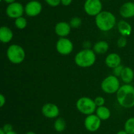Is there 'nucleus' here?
Masks as SVG:
<instances>
[{
  "label": "nucleus",
  "mask_w": 134,
  "mask_h": 134,
  "mask_svg": "<svg viewBox=\"0 0 134 134\" xmlns=\"http://www.w3.org/2000/svg\"><path fill=\"white\" fill-rule=\"evenodd\" d=\"M116 99L119 105L125 109L134 106V87L125 84L120 87L116 92Z\"/></svg>",
  "instance_id": "obj_1"
},
{
  "label": "nucleus",
  "mask_w": 134,
  "mask_h": 134,
  "mask_svg": "<svg viewBox=\"0 0 134 134\" xmlns=\"http://www.w3.org/2000/svg\"><path fill=\"white\" fill-rule=\"evenodd\" d=\"M95 22L99 30L102 32H108L112 30L116 25V17L111 12L102 11L95 17Z\"/></svg>",
  "instance_id": "obj_2"
},
{
  "label": "nucleus",
  "mask_w": 134,
  "mask_h": 134,
  "mask_svg": "<svg viewBox=\"0 0 134 134\" xmlns=\"http://www.w3.org/2000/svg\"><path fill=\"white\" fill-rule=\"evenodd\" d=\"M96 60V53L90 49H84L77 53L75 56V63L78 66L88 68L95 63Z\"/></svg>",
  "instance_id": "obj_3"
},
{
  "label": "nucleus",
  "mask_w": 134,
  "mask_h": 134,
  "mask_svg": "<svg viewBox=\"0 0 134 134\" xmlns=\"http://www.w3.org/2000/svg\"><path fill=\"white\" fill-rule=\"evenodd\" d=\"M7 56L13 64L22 63L26 58V52L22 46L18 44H12L7 50Z\"/></svg>",
  "instance_id": "obj_4"
},
{
  "label": "nucleus",
  "mask_w": 134,
  "mask_h": 134,
  "mask_svg": "<svg viewBox=\"0 0 134 134\" xmlns=\"http://www.w3.org/2000/svg\"><path fill=\"white\" fill-rule=\"evenodd\" d=\"M76 108L80 112L88 116L95 112L97 106L94 99L88 97H82L77 100Z\"/></svg>",
  "instance_id": "obj_5"
},
{
  "label": "nucleus",
  "mask_w": 134,
  "mask_h": 134,
  "mask_svg": "<svg viewBox=\"0 0 134 134\" xmlns=\"http://www.w3.org/2000/svg\"><path fill=\"white\" fill-rule=\"evenodd\" d=\"M120 87V81L119 78L114 75L107 76L101 84L102 91L107 94L116 93Z\"/></svg>",
  "instance_id": "obj_6"
},
{
  "label": "nucleus",
  "mask_w": 134,
  "mask_h": 134,
  "mask_svg": "<svg viewBox=\"0 0 134 134\" xmlns=\"http://www.w3.org/2000/svg\"><path fill=\"white\" fill-rule=\"evenodd\" d=\"M102 3L101 0H85L84 10L85 13L91 17H96L102 11Z\"/></svg>",
  "instance_id": "obj_7"
},
{
  "label": "nucleus",
  "mask_w": 134,
  "mask_h": 134,
  "mask_svg": "<svg viewBox=\"0 0 134 134\" xmlns=\"http://www.w3.org/2000/svg\"><path fill=\"white\" fill-rule=\"evenodd\" d=\"M24 13V7L19 2L12 3L8 5L6 8V14L9 18H16L22 17Z\"/></svg>",
  "instance_id": "obj_8"
},
{
  "label": "nucleus",
  "mask_w": 134,
  "mask_h": 134,
  "mask_svg": "<svg viewBox=\"0 0 134 134\" xmlns=\"http://www.w3.org/2000/svg\"><path fill=\"white\" fill-rule=\"evenodd\" d=\"M85 127L90 132H95L100 128L102 120L96 114H90L86 116L84 122Z\"/></svg>",
  "instance_id": "obj_9"
},
{
  "label": "nucleus",
  "mask_w": 134,
  "mask_h": 134,
  "mask_svg": "<svg viewBox=\"0 0 134 134\" xmlns=\"http://www.w3.org/2000/svg\"><path fill=\"white\" fill-rule=\"evenodd\" d=\"M56 48L60 55H68L73 51V44L68 38H60L56 43Z\"/></svg>",
  "instance_id": "obj_10"
},
{
  "label": "nucleus",
  "mask_w": 134,
  "mask_h": 134,
  "mask_svg": "<svg viewBox=\"0 0 134 134\" xmlns=\"http://www.w3.org/2000/svg\"><path fill=\"white\" fill-rule=\"evenodd\" d=\"M42 9H43V6L39 1L31 0L25 5L24 13L28 17H35L41 13Z\"/></svg>",
  "instance_id": "obj_11"
},
{
  "label": "nucleus",
  "mask_w": 134,
  "mask_h": 134,
  "mask_svg": "<svg viewBox=\"0 0 134 134\" xmlns=\"http://www.w3.org/2000/svg\"><path fill=\"white\" fill-rule=\"evenodd\" d=\"M42 114L48 118H56L60 114V109L58 106L52 102L46 103L42 106Z\"/></svg>",
  "instance_id": "obj_12"
},
{
  "label": "nucleus",
  "mask_w": 134,
  "mask_h": 134,
  "mask_svg": "<svg viewBox=\"0 0 134 134\" xmlns=\"http://www.w3.org/2000/svg\"><path fill=\"white\" fill-rule=\"evenodd\" d=\"M71 27L69 23L64 21L58 22L54 27L55 33L60 38H66L71 32Z\"/></svg>",
  "instance_id": "obj_13"
},
{
  "label": "nucleus",
  "mask_w": 134,
  "mask_h": 134,
  "mask_svg": "<svg viewBox=\"0 0 134 134\" xmlns=\"http://www.w3.org/2000/svg\"><path fill=\"white\" fill-rule=\"evenodd\" d=\"M119 13L121 17L124 18L134 17V3L132 1H127L123 3L119 9Z\"/></svg>",
  "instance_id": "obj_14"
},
{
  "label": "nucleus",
  "mask_w": 134,
  "mask_h": 134,
  "mask_svg": "<svg viewBox=\"0 0 134 134\" xmlns=\"http://www.w3.org/2000/svg\"><path fill=\"white\" fill-rule=\"evenodd\" d=\"M105 62L107 66L113 69L121 64V57L119 54L111 53L106 56Z\"/></svg>",
  "instance_id": "obj_15"
},
{
  "label": "nucleus",
  "mask_w": 134,
  "mask_h": 134,
  "mask_svg": "<svg viewBox=\"0 0 134 134\" xmlns=\"http://www.w3.org/2000/svg\"><path fill=\"white\" fill-rule=\"evenodd\" d=\"M13 38V32L7 26L0 27V42L3 43H9Z\"/></svg>",
  "instance_id": "obj_16"
},
{
  "label": "nucleus",
  "mask_w": 134,
  "mask_h": 134,
  "mask_svg": "<svg viewBox=\"0 0 134 134\" xmlns=\"http://www.w3.org/2000/svg\"><path fill=\"white\" fill-rule=\"evenodd\" d=\"M117 29L122 36H129L132 32V26L126 20H120L117 23Z\"/></svg>",
  "instance_id": "obj_17"
},
{
  "label": "nucleus",
  "mask_w": 134,
  "mask_h": 134,
  "mask_svg": "<svg viewBox=\"0 0 134 134\" xmlns=\"http://www.w3.org/2000/svg\"><path fill=\"white\" fill-rule=\"evenodd\" d=\"M120 77L124 83L127 84H130L134 78L133 70L130 67L124 66Z\"/></svg>",
  "instance_id": "obj_18"
},
{
  "label": "nucleus",
  "mask_w": 134,
  "mask_h": 134,
  "mask_svg": "<svg viewBox=\"0 0 134 134\" xmlns=\"http://www.w3.org/2000/svg\"><path fill=\"white\" fill-rule=\"evenodd\" d=\"M109 49V43L105 41L101 40L94 44L93 47V51L95 52V53L103 54L107 53Z\"/></svg>",
  "instance_id": "obj_19"
},
{
  "label": "nucleus",
  "mask_w": 134,
  "mask_h": 134,
  "mask_svg": "<svg viewBox=\"0 0 134 134\" xmlns=\"http://www.w3.org/2000/svg\"><path fill=\"white\" fill-rule=\"evenodd\" d=\"M96 114L102 120H107L111 116V111L109 109L105 106H98L96 110Z\"/></svg>",
  "instance_id": "obj_20"
},
{
  "label": "nucleus",
  "mask_w": 134,
  "mask_h": 134,
  "mask_svg": "<svg viewBox=\"0 0 134 134\" xmlns=\"http://www.w3.org/2000/svg\"><path fill=\"white\" fill-rule=\"evenodd\" d=\"M66 122L63 118H57L54 123V128L57 132H63L66 128Z\"/></svg>",
  "instance_id": "obj_21"
},
{
  "label": "nucleus",
  "mask_w": 134,
  "mask_h": 134,
  "mask_svg": "<svg viewBox=\"0 0 134 134\" xmlns=\"http://www.w3.org/2000/svg\"><path fill=\"white\" fill-rule=\"evenodd\" d=\"M124 130L128 134H134V117H131L126 121Z\"/></svg>",
  "instance_id": "obj_22"
},
{
  "label": "nucleus",
  "mask_w": 134,
  "mask_h": 134,
  "mask_svg": "<svg viewBox=\"0 0 134 134\" xmlns=\"http://www.w3.org/2000/svg\"><path fill=\"white\" fill-rule=\"evenodd\" d=\"M27 20L22 16V17H18L16 18L14 20V25L16 27L20 30H23L27 26Z\"/></svg>",
  "instance_id": "obj_23"
},
{
  "label": "nucleus",
  "mask_w": 134,
  "mask_h": 134,
  "mask_svg": "<svg viewBox=\"0 0 134 134\" xmlns=\"http://www.w3.org/2000/svg\"><path fill=\"white\" fill-rule=\"evenodd\" d=\"M82 19L80 17H73L70 20L69 22V24H70L71 27L73 28H77L80 27L82 25Z\"/></svg>",
  "instance_id": "obj_24"
},
{
  "label": "nucleus",
  "mask_w": 134,
  "mask_h": 134,
  "mask_svg": "<svg viewBox=\"0 0 134 134\" xmlns=\"http://www.w3.org/2000/svg\"><path fill=\"white\" fill-rule=\"evenodd\" d=\"M127 45V39L126 37L121 36L117 40V45L120 48H124Z\"/></svg>",
  "instance_id": "obj_25"
},
{
  "label": "nucleus",
  "mask_w": 134,
  "mask_h": 134,
  "mask_svg": "<svg viewBox=\"0 0 134 134\" xmlns=\"http://www.w3.org/2000/svg\"><path fill=\"white\" fill-rule=\"evenodd\" d=\"M124 66L120 64L118 66L115 67V68H113V75L114 76H116V77H120V75H121L122 72V70L124 68Z\"/></svg>",
  "instance_id": "obj_26"
},
{
  "label": "nucleus",
  "mask_w": 134,
  "mask_h": 134,
  "mask_svg": "<svg viewBox=\"0 0 134 134\" xmlns=\"http://www.w3.org/2000/svg\"><path fill=\"white\" fill-rule=\"evenodd\" d=\"M94 100V102H95L96 105L97 106V107H98V106H103L105 104V99L103 98V97H102V96H98V97H96Z\"/></svg>",
  "instance_id": "obj_27"
},
{
  "label": "nucleus",
  "mask_w": 134,
  "mask_h": 134,
  "mask_svg": "<svg viewBox=\"0 0 134 134\" xmlns=\"http://www.w3.org/2000/svg\"><path fill=\"white\" fill-rule=\"evenodd\" d=\"M47 5L52 7H56L61 4V0H44Z\"/></svg>",
  "instance_id": "obj_28"
},
{
  "label": "nucleus",
  "mask_w": 134,
  "mask_h": 134,
  "mask_svg": "<svg viewBox=\"0 0 134 134\" xmlns=\"http://www.w3.org/2000/svg\"><path fill=\"white\" fill-rule=\"evenodd\" d=\"M2 129L4 131V132L7 133L12 131V130H13V127L11 124H10V123H6V124H5L3 126Z\"/></svg>",
  "instance_id": "obj_29"
},
{
  "label": "nucleus",
  "mask_w": 134,
  "mask_h": 134,
  "mask_svg": "<svg viewBox=\"0 0 134 134\" xmlns=\"http://www.w3.org/2000/svg\"><path fill=\"white\" fill-rule=\"evenodd\" d=\"M5 102H6V99H5V96L1 94V93H0V108H1L5 105Z\"/></svg>",
  "instance_id": "obj_30"
},
{
  "label": "nucleus",
  "mask_w": 134,
  "mask_h": 134,
  "mask_svg": "<svg viewBox=\"0 0 134 134\" xmlns=\"http://www.w3.org/2000/svg\"><path fill=\"white\" fill-rule=\"evenodd\" d=\"M73 2V0H61V4L64 6L68 7Z\"/></svg>",
  "instance_id": "obj_31"
},
{
  "label": "nucleus",
  "mask_w": 134,
  "mask_h": 134,
  "mask_svg": "<svg viewBox=\"0 0 134 134\" xmlns=\"http://www.w3.org/2000/svg\"><path fill=\"white\" fill-rule=\"evenodd\" d=\"M83 46L85 47V49H90L92 44L90 41H85L83 43Z\"/></svg>",
  "instance_id": "obj_32"
},
{
  "label": "nucleus",
  "mask_w": 134,
  "mask_h": 134,
  "mask_svg": "<svg viewBox=\"0 0 134 134\" xmlns=\"http://www.w3.org/2000/svg\"><path fill=\"white\" fill-rule=\"evenodd\" d=\"M116 134H128V133L124 130H120V131H119L117 133H116Z\"/></svg>",
  "instance_id": "obj_33"
},
{
  "label": "nucleus",
  "mask_w": 134,
  "mask_h": 134,
  "mask_svg": "<svg viewBox=\"0 0 134 134\" xmlns=\"http://www.w3.org/2000/svg\"><path fill=\"white\" fill-rule=\"evenodd\" d=\"M4 1H5V2L7 3L8 4H10V3H14L15 2L16 0H4Z\"/></svg>",
  "instance_id": "obj_34"
},
{
  "label": "nucleus",
  "mask_w": 134,
  "mask_h": 134,
  "mask_svg": "<svg viewBox=\"0 0 134 134\" xmlns=\"http://www.w3.org/2000/svg\"><path fill=\"white\" fill-rule=\"evenodd\" d=\"M5 134H18L16 131H14V130H12V131H9V132L5 133Z\"/></svg>",
  "instance_id": "obj_35"
},
{
  "label": "nucleus",
  "mask_w": 134,
  "mask_h": 134,
  "mask_svg": "<svg viewBox=\"0 0 134 134\" xmlns=\"http://www.w3.org/2000/svg\"><path fill=\"white\" fill-rule=\"evenodd\" d=\"M25 134H36L35 132H34V131H27V133H26Z\"/></svg>",
  "instance_id": "obj_36"
},
{
  "label": "nucleus",
  "mask_w": 134,
  "mask_h": 134,
  "mask_svg": "<svg viewBox=\"0 0 134 134\" xmlns=\"http://www.w3.org/2000/svg\"><path fill=\"white\" fill-rule=\"evenodd\" d=\"M0 134H5V133L4 132V131L3 130V129L1 128V127H0Z\"/></svg>",
  "instance_id": "obj_37"
},
{
  "label": "nucleus",
  "mask_w": 134,
  "mask_h": 134,
  "mask_svg": "<svg viewBox=\"0 0 134 134\" xmlns=\"http://www.w3.org/2000/svg\"><path fill=\"white\" fill-rule=\"evenodd\" d=\"M1 1H2V0H0V3H1Z\"/></svg>",
  "instance_id": "obj_38"
}]
</instances>
